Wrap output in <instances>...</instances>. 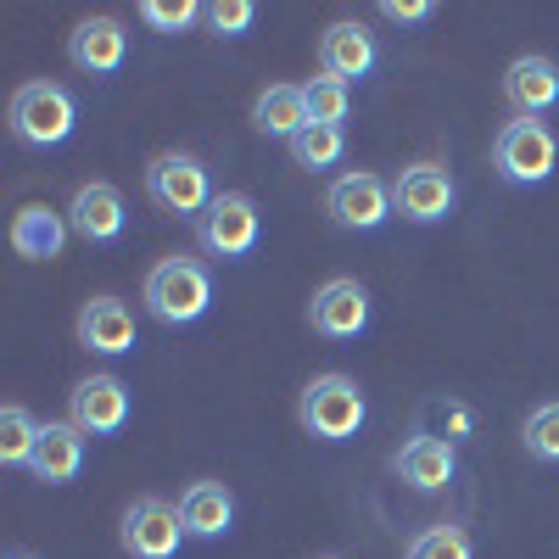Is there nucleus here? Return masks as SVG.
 Returning <instances> with one entry per match:
<instances>
[{"mask_svg":"<svg viewBox=\"0 0 559 559\" xmlns=\"http://www.w3.org/2000/svg\"><path fill=\"white\" fill-rule=\"evenodd\" d=\"M140 302H146V313L157 324H197L213 308V274L202 258L174 252V258L152 263L146 286H140Z\"/></svg>","mask_w":559,"mask_h":559,"instance_id":"nucleus-1","label":"nucleus"},{"mask_svg":"<svg viewBox=\"0 0 559 559\" xmlns=\"http://www.w3.org/2000/svg\"><path fill=\"white\" fill-rule=\"evenodd\" d=\"M12 134L34 152H51V146H68L73 129H79V102L73 90L57 84V79H28L17 96H12Z\"/></svg>","mask_w":559,"mask_h":559,"instance_id":"nucleus-2","label":"nucleus"},{"mask_svg":"<svg viewBox=\"0 0 559 559\" xmlns=\"http://www.w3.org/2000/svg\"><path fill=\"white\" fill-rule=\"evenodd\" d=\"M364 414H369L364 386H358L353 376H342V369H331V376H313V381L302 386V397H297L302 431L319 437V442H347V437H358Z\"/></svg>","mask_w":559,"mask_h":559,"instance_id":"nucleus-3","label":"nucleus"},{"mask_svg":"<svg viewBox=\"0 0 559 559\" xmlns=\"http://www.w3.org/2000/svg\"><path fill=\"white\" fill-rule=\"evenodd\" d=\"M492 168L509 185H543L559 168V134L543 118H509L492 134Z\"/></svg>","mask_w":559,"mask_h":559,"instance_id":"nucleus-4","label":"nucleus"},{"mask_svg":"<svg viewBox=\"0 0 559 559\" xmlns=\"http://www.w3.org/2000/svg\"><path fill=\"white\" fill-rule=\"evenodd\" d=\"M146 197L168 218H202L213 207V174L191 152H157L146 163Z\"/></svg>","mask_w":559,"mask_h":559,"instance_id":"nucleus-5","label":"nucleus"},{"mask_svg":"<svg viewBox=\"0 0 559 559\" xmlns=\"http://www.w3.org/2000/svg\"><path fill=\"white\" fill-rule=\"evenodd\" d=\"M263 236V213L247 191H218L213 207L197 218V247L218 263H241Z\"/></svg>","mask_w":559,"mask_h":559,"instance_id":"nucleus-6","label":"nucleus"},{"mask_svg":"<svg viewBox=\"0 0 559 559\" xmlns=\"http://www.w3.org/2000/svg\"><path fill=\"white\" fill-rule=\"evenodd\" d=\"M324 213H331L336 229L369 236V229H381L392 218V185L381 174H369V168H353V174L324 185Z\"/></svg>","mask_w":559,"mask_h":559,"instance_id":"nucleus-7","label":"nucleus"},{"mask_svg":"<svg viewBox=\"0 0 559 559\" xmlns=\"http://www.w3.org/2000/svg\"><path fill=\"white\" fill-rule=\"evenodd\" d=\"M185 537L191 532H185L179 509L168 498H134L118 521V543H123L129 559H174Z\"/></svg>","mask_w":559,"mask_h":559,"instance_id":"nucleus-8","label":"nucleus"},{"mask_svg":"<svg viewBox=\"0 0 559 559\" xmlns=\"http://www.w3.org/2000/svg\"><path fill=\"white\" fill-rule=\"evenodd\" d=\"M308 331L324 336V342H358L369 331V292H364V280H353V274L324 280V286L313 292V302H308Z\"/></svg>","mask_w":559,"mask_h":559,"instance_id":"nucleus-9","label":"nucleus"},{"mask_svg":"<svg viewBox=\"0 0 559 559\" xmlns=\"http://www.w3.org/2000/svg\"><path fill=\"white\" fill-rule=\"evenodd\" d=\"M459 202V185L448 174V163H408L392 179V213L408 224H442Z\"/></svg>","mask_w":559,"mask_h":559,"instance_id":"nucleus-10","label":"nucleus"},{"mask_svg":"<svg viewBox=\"0 0 559 559\" xmlns=\"http://www.w3.org/2000/svg\"><path fill=\"white\" fill-rule=\"evenodd\" d=\"M68 224H73V236L90 241V247H112L123 229H129V207H123V191L107 179H90L73 191L68 202Z\"/></svg>","mask_w":559,"mask_h":559,"instance_id":"nucleus-11","label":"nucleus"},{"mask_svg":"<svg viewBox=\"0 0 559 559\" xmlns=\"http://www.w3.org/2000/svg\"><path fill=\"white\" fill-rule=\"evenodd\" d=\"M376 62H381V45H376V34H369L358 17L324 23V34H319V73L353 84V79L376 73Z\"/></svg>","mask_w":559,"mask_h":559,"instance_id":"nucleus-12","label":"nucleus"},{"mask_svg":"<svg viewBox=\"0 0 559 559\" xmlns=\"http://www.w3.org/2000/svg\"><path fill=\"white\" fill-rule=\"evenodd\" d=\"M68 419L84 431V437H112L123 431L129 419V386L118 376H84L73 392H68Z\"/></svg>","mask_w":559,"mask_h":559,"instance_id":"nucleus-13","label":"nucleus"},{"mask_svg":"<svg viewBox=\"0 0 559 559\" xmlns=\"http://www.w3.org/2000/svg\"><path fill=\"white\" fill-rule=\"evenodd\" d=\"M503 102H509V112L515 118H543L548 107H559V62L554 57H537V51H526V57H515L503 68Z\"/></svg>","mask_w":559,"mask_h":559,"instance_id":"nucleus-14","label":"nucleus"},{"mask_svg":"<svg viewBox=\"0 0 559 559\" xmlns=\"http://www.w3.org/2000/svg\"><path fill=\"white\" fill-rule=\"evenodd\" d=\"M392 471H397V481L414 487V492H442V487H453V476H459V453H453V442H442V437H431V431H414V437L392 453Z\"/></svg>","mask_w":559,"mask_h":559,"instance_id":"nucleus-15","label":"nucleus"},{"mask_svg":"<svg viewBox=\"0 0 559 559\" xmlns=\"http://www.w3.org/2000/svg\"><path fill=\"white\" fill-rule=\"evenodd\" d=\"M79 347L96 353V358H123L134 353V308L123 297H90L79 308Z\"/></svg>","mask_w":559,"mask_h":559,"instance_id":"nucleus-16","label":"nucleus"},{"mask_svg":"<svg viewBox=\"0 0 559 559\" xmlns=\"http://www.w3.org/2000/svg\"><path fill=\"white\" fill-rule=\"evenodd\" d=\"M123 57H129V28L118 23V17H84V23H73V34H68V62L79 68V73H118L123 68Z\"/></svg>","mask_w":559,"mask_h":559,"instance_id":"nucleus-17","label":"nucleus"},{"mask_svg":"<svg viewBox=\"0 0 559 559\" xmlns=\"http://www.w3.org/2000/svg\"><path fill=\"white\" fill-rule=\"evenodd\" d=\"M84 464V431L73 419H45L39 426V448L28 459V476L45 481V487H68Z\"/></svg>","mask_w":559,"mask_h":559,"instance_id":"nucleus-18","label":"nucleus"},{"mask_svg":"<svg viewBox=\"0 0 559 559\" xmlns=\"http://www.w3.org/2000/svg\"><path fill=\"white\" fill-rule=\"evenodd\" d=\"M68 236H73V224H68V213H57V207H23L17 218H12V247H17V258H28V263H51V258H62V247H68Z\"/></svg>","mask_w":559,"mask_h":559,"instance_id":"nucleus-19","label":"nucleus"},{"mask_svg":"<svg viewBox=\"0 0 559 559\" xmlns=\"http://www.w3.org/2000/svg\"><path fill=\"white\" fill-rule=\"evenodd\" d=\"M179 521L191 537H224L236 526V492L224 481H191L179 498Z\"/></svg>","mask_w":559,"mask_h":559,"instance_id":"nucleus-20","label":"nucleus"},{"mask_svg":"<svg viewBox=\"0 0 559 559\" xmlns=\"http://www.w3.org/2000/svg\"><path fill=\"white\" fill-rule=\"evenodd\" d=\"M252 129L292 146V140L308 129V96H302V84H269L263 96L252 102Z\"/></svg>","mask_w":559,"mask_h":559,"instance_id":"nucleus-21","label":"nucleus"},{"mask_svg":"<svg viewBox=\"0 0 559 559\" xmlns=\"http://www.w3.org/2000/svg\"><path fill=\"white\" fill-rule=\"evenodd\" d=\"M286 152H292V163H297V168L324 174V168H336V163L347 157V134H342V129H324V123H308Z\"/></svg>","mask_w":559,"mask_h":559,"instance_id":"nucleus-22","label":"nucleus"},{"mask_svg":"<svg viewBox=\"0 0 559 559\" xmlns=\"http://www.w3.org/2000/svg\"><path fill=\"white\" fill-rule=\"evenodd\" d=\"M39 448V419L12 403V408H0V464H12V471H28V459Z\"/></svg>","mask_w":559,"mask_h":559,"instance_id":"nucleus-23","label":"nucleus"},{"mask_svg":"<svg viewBox=\"0 0 559 559\" xmlns=\"http://www.w3.org/2000/svg\"><path fill=\"white\" fill-rule=\"evenodd\" d=\"M302 96H308V123H324V129H342L347 112H353V90L331 73H319L302 84Z\"/></svg>","mask_w":559,"mask_h":559,"instance_id":"nucleus-24","label":"nucleus"},{"mask_svg":"<svg viewBox=\"0 0 559 559\" xmlns=\"http://www.w3.org/2000/svg\"><path fill=\"white\" fill-rule=\"evenodd\" d=\"M403 559H476V543H471V532H464L459 521H442V526L419 532Z\"/></svg>","mask_w":559,"mask_h":559,"instance_id":"nucleus-25","label":"nucleus"},{"mask_svg":"<svg viewBox=\"0 0 559 559\" xmlns=\"http://www.w3.org/2000/svg\"><path fill=\"white\" fill-rule=\"evenodd\" d=\"M521 448H526L537 464H559V403H537V408L521 419Z\"/></svg>","mask_w":559,"mask_h":559,"instance_id":"nucleus-26","label":"nucleus"},{"mask_svg":"<svg viewBox=\"0 0 559 559\" xmlns=\"http://www.w3.org/2000/svg\"><path fill=\"white\" fill-rule=\"evenodd\" d=\"M202 17H207V7H197V0H140V23L157 34H185Z\"/></svg>","mask_w":559,"mask_h":559,"instance_id":"nucleus-27","label":"nucleus"},{"mask_svg":"<svg viewBox=\"0 0 559 559\" xmlns=\"http://www.w3.org/2000/svg\"><path fill=\"white\" fill-rule=\"evenodd\" d=\"M202 23H207V34H218V39H241V34H252L258 7H252V0H213Z\"/></svg>","mask_w":559,"mask_h":559,"instance_id":"nucleus-28","label":"nucleus"},{"mask_svg":"<svg viewBox=\"0 0 559 559\" xmlns=\"http://www.w3.org/2000/svg\"><path fill=\"white\" fill-rule=\"evenodd\" d=\"M381 17L403 23V28H419V23L437 17V7H431V0H381Z\"/></svg>","mask_w":559,"mask_h":559,"instance_id":"nucleus-29","label":"nucleus"},{"mask_svg":"<svg viewBox=\"0 0 559 559\" xmlns=\"http://www.w3.org/2000/svg\"><path fill=\"white\" fill-rule=\"evenodd\" d=\"M437 414H442V426H448V442H471V431H476V414L464 408V403H437Z\"/></svg>","mask_w":559,"mask_h":559,"instance_id":"nucleus-30","label":"nucleus"},{"mask_svg":"<svg viewBox=\"0 0 559 559\" xmlns=\"http://www.w3.org/2000/svg\"><path fill=\"white\" fill-rule=\"evenodd\" d=\"M12 559H28V554H12Z\"/></svg>","mask_w":559,"mask_h":559,"instance_id":"nucleus-31","label":"nucleus"},{"mask_svg":"<svg viewBox=\"0 0 559 559\" xmlns=\"http://www.w3.org/2000/svg\"><path fill=\"white\" fill-rule=\"evenodd\" d=\"M324 559H336V554H324Z\"/></svg>","mask_w":559,"mask_h":559,"instance_id":"nucleus-32","label":"nucleus"}]
</instances>
